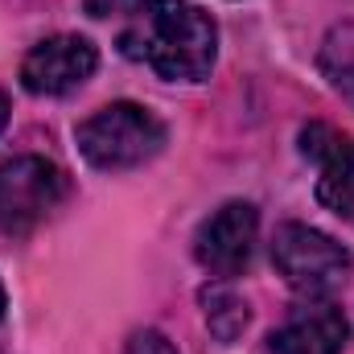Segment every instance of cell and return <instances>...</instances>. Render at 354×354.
<instances>
[{
  "mask_svg": "<svg viewBox=\"0 0 354 354\" xmlns=\"http://www.w3.org/2000/svg\"><path fill=\"white\" fill-rule=\"evenodd\" d=\"M120 46L169 83H202L218 58V29L210 12L189 0H145Z\"/></svg>",
  "mask_w": 354,
  "mask_h": 354,
  "instance_id": "cell-1",
  "label": "cell"
},
{
  "mask_svg": "<svg viewBox=\"0 0 354 354\" xmlns=\"http://www.w3.org/2000/svg\"><path fill=\"white\" fill-rule=\"evenodd\" d=\"M198 301H202V313H206V330H210L218 342H235V338L248 330V322H252L248 301H243L231 284H206V288L198 292Z\"/></svg>",
  "mask_w": 354,
  "mask_h": 354,
  "instance_id": "cell-9",
  "label": "cell"
},
{
  "mask_svg": "<svg viewBox=\"0 0 354 354\" xmlns=\"http://www.w3.org/2000/svg\"><path fill=\"white\" fill-rule=\"evenodd\" d=\"M4 124H8V99H4V91H0V132H4Z\"/></svg>",
  "mask_w": 354,
  "mask_h": 354,
  "instance_id": "cell-13",
  "label": "cell"
},
{
  "mask_svg": "<svg viewBox=\"0 0 354 354\" xmlns=\"http://www.w3.org/2000/svg\"><path fill=\"white\" fill-rule=\"evenodd\" d=\"M99 66V54L87 37L79 33H58L37 41L25 62H21V87L29 95H66L83 87Z\"/></svg>",
  "mask_w": 354,
  "mask_h": 354,
  "instance_id": "cell-6",
  "label": "cell"
},
{
  "mask_svg": "<svg viewBox=\"0 0 354 354\" xmlns=\"http://www.w3.org/2000/svg\"><path fill=\"white\" fill-rule=\"evenodd\" d=\"M145 0H83L91 17H120V12H136Z\"/></svg>",
  "mask_w": 354,
  "mask_h": 354,
  "instance_id": "cell-12",
  "label": "cell"
},
{
  "mask_svg": "<svg viewBox=\"0 0 354 354\" xmlns=\"http://www.w3.org/2000/svg\"><path fill=\"white\" fill-rule=\"evenodd\" d=\"M62 198H66V174L54 161L37 153L0 161V227L8 235H25L37 223H46Z\"/></svg>",
  "mask_w": 354,
  "mask_h": 354,
  "instance_id": "cell-4",
  "label": "cell"
},
{
  "mask_svg": "<svg viewBox=\"0 0 354 354\" xmlns=\"http://www.w3.org/2000/svg\"><path fill=\"white\" fill-rule=\"evenodd\" d=\"M351 338V322L338 305L330 301H313L301 305L284 317V326L272 330L268 351L272 354H342Z\"/></svg>",
  "mask_w": 354,
  "mask_h": 354,
  "instance_id": "cell-8",
  "label": "cell"
},
{
  "mask_svg": "<svg viewBox=\"0 0 354 354\" xmlns=\"http://www.w3.org/2000/svg\"><path fill=\"white\" fill-rule=\"evenodd\" d=\"M272 264L284 276V284L301 297H326L334 292L338 284H346L351 276V252L330 239L326 231L317 227H305V223H284L276 235H272Z\"/></svg>",
  "mask_w": 354,
  "mask_h": 354,
  "instance_id": "cell-3",
  "label": "cell"
},
{
  "mask_svg": "<svg viewBox=\"0 0 354 354\" xmlns=\"http://www.w3.org/2000/svg\"><path fill=\"white\" fill-rule=\"evenodd\" d=\"M301 153L317 161V202L354 227V136L330 124H309L301 132Z\"/></svg>",
  "mask_w": 354,
  "mask_h": 354,
  "instance_id": "cell-7",
  "label": "cell"
},
{
  "mask_svg": "<svg viewBox=\"0 0 354 354\" xmlns=\"http://www.w3.org/2000/svg\"><path fill=\"white\" fill-rule=\"evenodd\" d=\"M317 66H322L326 83H330V87H334L354 107V21H351V25L330 29V37L322 41Z\"/></svg>",
  "mask_w": 354,
  "mask_h": 354,
  "instance_id": "cell-10",
  "label": "cell"
},
{
  "mask_svg": "<svg viewBox=\"0 0 354 354\" xmlns=\"http://www.w3.org/2000/svg\"><path fill=\"white\" fill-rule=\"evenodd\" d=\"M75 140L95 169L120 174L153 161L165 149V124L140 103H107L75 128Z\"/></svg>",
  "mask_w": 354,
  "mask_h": 354,
  "instance_id": "cell-2",
  "label": "cell"
},
{
  "mask_svg": "<svg viewBox=\"0 0 354 354\" xmlns=\"http://www.w3.org/2000/svg\"><path fill=\"white\" fill-rule=\"evenodd\" d=\"M0 317H4V284H0Z\"/></svg>",
  "mask_w": 354,
  "mask_h": 354,
  "instance_id": "cell-14",
  "label": "cell"
},
{
  "mask_svg": "<svg viewBox=\"0 0 354 354\" xmlns=\"http://www.w3.org/2000/svg\"><path fill=\"white\" fill-rule=\"evenodd\" d=\"M260 239V214L252 202H227L218 206L194 235V256L198 264L214 276H235L252 264Z\"/></svg>",
  "mask_w": 354,
  "mask_h": 354,
  "instance_id": "cell-5",
  "label": "cell"
},
{
  "mask_svg": "<svg viewBox=\"0 0 354 354\" xmlns=\"http://www.w3.org/2000/svg\"><path fill=\"white\" fill-rule=\"evenodd\" d=\"M128 354H177V346L161 330H136L128 338Z\"/></svg>",
  "mask_w": 354,
  "mask_h": 354,
  "instance_id": "cell-11",
  "label": "cell"
}]
</instances>
